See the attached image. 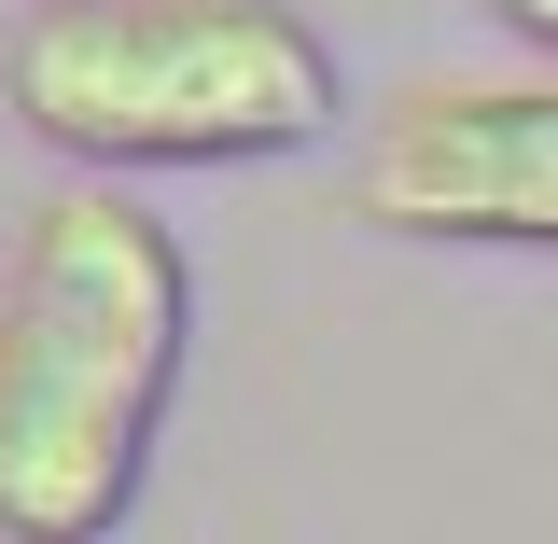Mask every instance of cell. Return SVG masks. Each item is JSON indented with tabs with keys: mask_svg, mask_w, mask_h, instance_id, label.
Segmentation results:
<instances>
[{
	"mask_svg": "<svg viewBox=\"0 0 558 544\" xmlns=\"http://www.w3.org/2000/svg\"><path fill=\"white\" fill-rule=\"evenodd\" d=\"M196 336V279L140 196H57L0 307V544H98Z\"/></svg>",
	"mask_w": 558,
	"mask_h": 544,
	"instance_id": "6da1fadb",
	"label": "cell"
},
{
	"mask_svg": "<svg viewBox=\"0 0 558 544\" xmlns=\"http://www.w3.org/2000/svg\"><path fill=\"white\" fill-rule=\"evenodd\" d=\"M363 209L405 238H558V98L545 84H447L363 154Z\"/></svg>",
	"mask_w": 558,
	"mask_h": 544,
	"instance_id": "3957f363",
	"label": "cell"
},
{
	"mask_svg": "<svg viewBox=\"0 0 558 544\" xmlns=\"http://www.w3.org/2000/svg\"><path fill=\"white\" fill-rule=\"evenodd\" d=\"M502 28H531V43H558V0H502Z\"/></svg>",
	"mask_w": 558,
	"mask_h": 544,
	"instance_id": "277c9868",
	"label": "cell"
},
{
	"mask_svg": "<svg viewBox=\"0 0 558 544\" xmlns=\"http://www.w3.org/2000/svg\"><path fill=\"white\" fill-rule=\"evenodd\" d=\"M14 112L98 168L307 154L336 126V57L279 0H57L14 43Z\"/></svg>",
	"mask_w": 558,
	"mask_h": 544,
	"instance_id": "7a4b0ae2",
	"label": "cell"
}]
</instances>
